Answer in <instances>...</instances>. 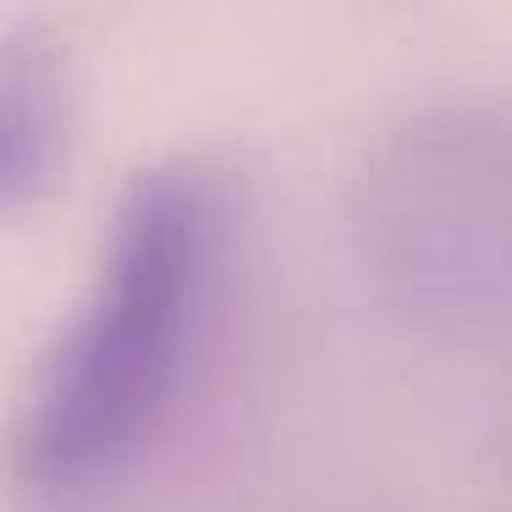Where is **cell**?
<instances>
[{
    "instance_id": "cell-2",
    "label": "cell",
    "mask_w": 512,
    "mask_h": 512,
    "mask_svg": "<svg viewBox=\"0 0 512 512\" xmlns=\"http://www.w3.org/2000/svg\"><path fill=\"white\" fill-rule=\"evenodd\" d=\"M364 259L408 325L496 336L512 303V144L485 105H430L369 160Z\"/></svg>"
},
{
    "instance_id": "cell-1",
    "label": "cell",
    "mask_w": 512,
    "mask_h": 512,
    "mask_svg": "<svg viewBox=\"0 0 512 512\" xmlns=\"http://www.w3.org/2000/svg\"><path fill=\"white\" fill-rule=\"evenodd\" d=\"M221 265L226 204L210 171L182 160L138 171L12 424L23 496L94 507L155 452L188 397Z\"/></svg>"
},
{
    "instance_id": "cell-3",
    "label": "cell",
    "mask_w": 512,
    "mask_h": 512,
    "mask_svg": "<svg viewBox=\"0 0 512 512\" xmlns=\"http://www.w3.org/2000/svg\"><path fill=\"white\" fill-rule=\"evenodd\" d=\"M72 144V50L50 23L0 34V221H17L56 188Z\"/></svg>"
}]
</instances>
